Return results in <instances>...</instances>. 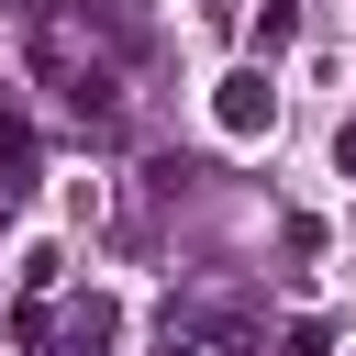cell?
Returning a JSON list of instances; mask_svg holds the SVG:
<instances>
[{
	"mask_svg": "<svg viewBox=\"0 0 356 356\" xmlns=\"http://www.w3.org/2000/svg\"><path fill=\"white\" fill-rule=\"evenodd\" d=\"M334 167H345V178H356V122H345V134H334Z\"/></svg>",
	"mask_w": 356,
	"mask_h": 356,
	"instance_id": "cell-7",
	"label": "cell"
},
{
	"mask_svg": "<svg viewBox=\"0 0 356 356\" xmlns=\"http://www.w3.org/2000/svg\"><path fill=\"white\" fill-rule=\"evenodd\" d=\"M211 122H222L234 145H256V134L278 122V89H267V67H234V78L211 89Z\"/></svg>",
	"mask_w": 356,
	"mask_h": 356,
	"instance_id": "cell-2",
	"label": "cell"
},
{
	"mask_svg": "<svg viewBox=\"0 0 356 356\" xmlns=\"http://www.w3.org/2000/svg\"><path fill=\"white\" fill-rule=\"evenodd\" d=\"M0 167L33 189V122H22V89H0Z\"/></svg>",
	"mask_w": 356,
	"mask_h": 356,
	"instance_id": "cell-3",
	"label": "cell"
},
{
	"mask_svg": "<svg viewBox=\"0 0 356 356\" xmlns=\"http://www.w3.org/2000/svg\"><path fill=\"white\" fill-rule=\"evenodd\" d=\"M56 289H22V312H11V345L22 356H111L122 345V312L89 289V300H67V312H44Z\"/></svg>",
	"mask_w": 356,
	"mask_h": 356,
	"instance_id": "cell-1",
	"label": "cell"
},
{
	"mask_svg": "<svg viewBox=\"0 0 356 356\" xmlns=\"http://www.w3.org/2000/svg\"><path fill=\"white\" fill-rule=\"evenodd\" d=\"M323 345H334L323 323H289V345H278V356H323Z\"/></svg>",
	"mask_w": 356,
	"mask_h": 356,
	"instance_id": "cell-5",
	"label": "cell"
},
{
	"mask_svg": "<svg viewBox=\"0 0 356 356\" xmlns=\"http://www.w3.org/2000/svg\"><path fill=\"white\" fill-rule=\"evenodd\" d=\"M11 11H22V22H56V11H67V0H11Z\"/></svg>",
	"mask_w": 356,
	"mask_h": 356,
	"instance_id": "cell-8",
	"label": "cell"
},
{
	"mask_svg": "<svg viewBox=\"0 0 356 356\" xmlns=\"http://www.w3.org/2000/svg\"><path fill=\"white\" fill-rule=\"evenodd\" d=\"M289 33H300V11H289V0H267V11H256V56H278Z\"/></svg>",
	"mask_w": 356,
	"mask_h": 356,
	"instance_id": "cell-4",
	"label": "cell"
},
{
	"mask_svg": "<svg viewBox=\"0 0 356 356\" xmlns=\"http://www.w3.org/2000/svg\"><path fill=\"white\" fill-rule=\"evenodd\" d=\"M11 222H22V178L0 167V234H11Z\"/></svg>",
	"mask_w": 356,
	"mask_h": 356,
	"instance_id": "cell-6",
	"label": "cell"
}]
</instances>
